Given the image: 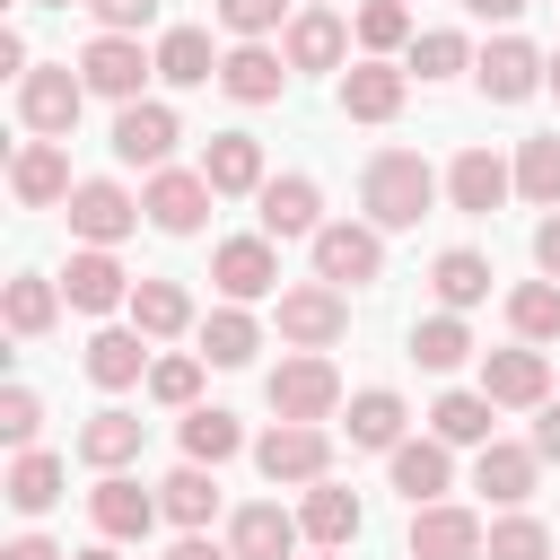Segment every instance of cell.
I'll use <instances>...</instances> for the list:
<instances>
[{
	"instance_id": "cell-23",
	"label": "cell",
	"mask_w": 560,
	"mask_h": 560,
	"mask_svg": "<svg viewBox=\"0 0 560 560\" xmlns=\"http://www.w3.org/2000/svg\"><path fill=\"white\" fill-rule=\"evenodd\" d=\"M9 192H18L26 210L70 201V192H79V184H70V149H61V140H26V149L9 158Z\"/></svg>"
},
{
	"instance_id": "cell-42",
	"label": "cell",
	"mask_w": 560,
	"mask_h": 560,
	"mask_svg": "<svg viewBox=\"0 0 560 560\" xmlns=\"http://www.w3.org/2000/svg\"><path fill=\"white\" fill-rule=\"evenodd\" d=\"M508 324H516V341H560V280H516L508 289Z\"/></svg>"
},
{
	"instance_id": "cell-12",
	"label": "cell",
	"mask_w": 560,
	"mask_h": 560,
	"mask_svg": "<svg viewBox=\"0 0 560 560\" xmlns=\"http://www.w3.org/2000/svg\"><path fill=\"white\" fill-rule=\"evenodd\" d=\"M175 140H184V122H175V105H158V96H140V105H114V158L122 166H166L175 158Z\"/></svg>"
},
{
	"instance_id": "cell-2",
	"label": "cell",
	"mask_w": 560,
	"mask_h": 560,
	"mask_svg": "<svg viewBox=\"0 0 560 560\" xmlns=\"http://www.w3.org/2000/svg\"><path fill=\"white\" fill-rule=\"evenodd\" d=\"M254 472H262L271 490H315V481H332V429H315V420H271V429L254 438Z\"/></svg>"
},
{
	"instance_id": "cell-15",
	"label": "cell",
	"mask_w": 560,
	"mask_h": 560,
	"mask_svg": "<svg viewBox=\"0 0 560 560\" xmlns=\"http://www.w3.org/2000/svg\"><path fill=\"white\" fill-rule=\"evenodd\" d=\"M508 192H516V166H508L499 149H481V140H472V149H455V166H446V201H455L464 219H490Z\"/></svg>"
},
{
	"instance_id": "cell-22",
	"label": "cell",
	"mask_w": 560,
	"mask_h": 560,
	"mask_svg": "<svg viewBox=\"0 0 560 560\" xmlns=\"http://www.w3.org/2000/svg\"><path fill=\"white\" fill-rule=\"evenodd\" d=\"M534 481H542V455H534V446L490 438V446L472 455V490H481L490 508H525V499H534Z\"/></svg>"
},
{
	"instance_id": "cell-34",
	"label": "cell",
	"mask_w": 560,
	"mask_h": 560,
	"mask_svg": "<svg viewBox=\"0 0 560 560\" xmlns=\"http://www.w3.org/2000/svg\"><path fill=\"white\" fill-rule=\"evenodd\" d=\"M490 420H499V402H490L481 385H472V394L455 385V394H438V402H429V438H446V446H472V455L490 446Z\"/></svg>"
},
{
	"instance_id": "cell-52",
	"label": "cell",
	"mask_w": 560,
	"mask_h": 560,
	"mask_svg": "<svg viewBox=\"0 0 560 560\" xmlns=\"http://www.w3.org/2000/svg\"><path fill=\"white\" fill-rule=\"evenodd\" d=\"M0 560H70V551L44 542V534H18V542H0Z\"/></svg>"
},
{
	"instance_id": "cell-20",
	"label": "cell",
	"mask_w": 560,
	"mask_h": 560,
	"mask_svg": "<svg viewBox=\"0 0 560 560\" xmlns=\"http://www.w3.org/2000/svg\"><path fill=\"white\" fill-rule=\"evenodd\" d=\"M402 96H411V70L402 61H350L341 70V114L350 122H394Z\"/></svg>"
},
{
	"instance_id": "cell-21",
	"label": "cell",
	"mask_w": 560,
	"mask_h": 560,
	"mask_svg": "<svg viewBox=\"0 0 560 560\" xmlns=\"http://www.w3.org/2000/svg\"><path fill=\"white\" fill-rule=\"evenodd\" d=\"M254 210H262V236L280 245V236H315L324 228V184L315 175H271L262 192H254Z\"/></svg>"
},
{
	"instance_id": "cell-40",
	"label": "cell",
	"mask_w": 560,
	"mask_h": 560,
	"mask_svg": "<svg viewBox=\"0 0 560 560\" xmlns=\"http://www.w3.org/2000/svg\"><path fill=\"white\" fill-rule=\"evenodd\" d=\"M350 35H359V52H368V61H394V52H411V0H359Z\"/></svg>"
},
{
	"instance_id": "cell-1",
	"label": "cell",
	"mask_w": 560,
	"mask_h": 560,
	"mask_svg": "<svg viewBox=\"0 0 560 560\" xmlns=\"http://www.w3.org/2000/svg\"><path fill=\"white\" fill-rule=\"evenodd\" d=\"M359 201H368V228H420L429 201H438V175L420 149H376L368 175H359Z\"/></svg>"
},
{
	"instance_id": "cell-3",
	"label": "cell",
	"mask_w": 560,
	"mask_h": 560,
	"mask_svg": "<svg viewBox=\"0 0 560 560\" xmlns=\"http://www.w3.org/2000/svg\"><path fill=\"white\" fill-rule=\"evenodd\" d=\"M306 254H315V280H332V289L385 280V228H368V219H324L306 236Z\"/></svg>"
},
{
	"instance_id": "cell-54",
	"label": "cell",
	"mask_w": 560,
	"mask_h": 560,
	"mask_svg": "<svg viewBox=\"0 0 560 560\" xmlns=\"http://www.w3.org/2000/svg\"><path fill=\"white\" fill-rule=\"evenodd\" d=\"M0 70H9V79H26V70H35V61H26V35H18V26L0 35Z\"/></svg>"
},
{
	"instance_id": "cell-17",
	"label": "cell",
	"mask_w": 560,
	"mask_h": 560,
	"mask_svg": "<svg viewBox=\"0 0 560 560\" xmlns=\"http://www.w3.org/2000/svg\"><path fill=\"white\" fill-rule=\"evenodd\" d=\"M298 542H306V525H298L280 499H245V508L228 516V551H236V560H298Z\"/></svg>"
},
{
	"instance_id": "cell-58",
	"label": "cell",
	"mask_w": 560,
	"mask_h": 560,
	"mask_svg": "<svg viewBox=\"0 0 560 560\" xmlns=\"http://www.w3.org/2000/svg\"><path fill=\"white\" fill-rule=\"evenodd\" d=\"M35 9H70V0H35Z\"/></svg>"
},
{
	"instance_id": "cell-8",
	"label": "cell",
	"mask_w": 560,
	"mask_h": 560,
	"mask_svg": "<svg viewBox=\"0 0 560 560\" xmlns=\"http://www.w3.org/2000/svg\"><path fill=\"white\" fill-rule=\"evenodd\" d=\"M61 210H70V236H79V245H105V254H114V245H122V236L149 219V210H140V201H131L114 175H88V184H79Z\"/></svg>"
},
{
	"instance_id": "cell-57",
	"label": "cell",
	"mask_w": 560,
	"mask_h": 560,
	"mask_svg": "<svg viewBox=\"0 0 560 560\" xmlns=\"http://www.w3.org/2000/svg\"><path fill=\"white\" fill-rule=\"evenodd\" d=\"M542 88H551V96H560V52H551V61H542Z\"/></svg>"
},
{
	"instance_id": "cell-51",
	"label": "cell",
	"mask_w": 560,
	"mask_h": 560,
	"mask_svg": "<svg viewBox=\"0 0 560 560\" xmlns=\"http://www.w3.org/2000/svg\"><path fill=\"white\" fill-rule=\"evenodd\" d=\"M534 455L560 464V402H542V420H534Z\"/></svg>"
},
{
	"instance_id": "cell-50",
	"label": "cell",
	"mask_w": 560,
	"mask_h": 560,
	"mask_svg": "<svg viewBox=\"0 0 560 560\" xmlns=\"http://www.w3.org/2000/svg\"><path fill=\"white\" fill-rule=\"evenodd\" d=\"M534 271H542V280H560V210L534 228Z\"/></svg>"
},
{
	"instance_id": "cell-16",
	"label": "cell",
	"mask_w": 560,
	"mask_h": 560,
	"mask_svg": "<svg viewBox=\"0 0 560 560\" xmlns=\"http://www.w3.org/2000/svg\"><path fill=\"white\" fill-rule=\"evenodd\" d=\"M88 516H96V534H105V542H140V534H149L166 508H158V490H140L131 472H96Z\"/></svg>"
},
{
	"instance_id": "cell-26",
	"label": "cell",
	"mask_w": 560,
	"mask_h": 560,
	"mask_svg": "<svg viewBox=\"0 0 560 560\" xmlns=\"http://www.w3.org/2000/svg\"><path fill=\"white\" fill-rule=\"evenodd\" d=\"M201 184H210V192H262V184H271V175H262V140H254V131H210Z\"/></svg>"
},
{
	"instance_id": "cell-32",
	"label": "cell",
	"mask_w": 560,
	"mask_h": 560,
	"mask_svg": "<svg viewBox=\"0 0 560 560\" xmlns=\"http://www.w3.org/2000/svg\"><path fill=\"white\" fill-rule=\"evenodd\" d=\"M490 280H499V271H490V254H472V245H446V254L429 262V289H438V306H446V315L481 306V298H490Z\"/></svg>"
},
{
	"instance_id": "cell-33",
	"label": "cell",
	"mask_w": 560,
	"mask_h": 560,
	"mask_svg": "<svg viewBox=\"0 0 560 560\" xmlns=\"http://www.w3.org/2000/svg\"><path fill=\"white\" fill-rule=\"evenodd\" d=\"M52 315H61V280H44V271H18V280L0 289V324H9L18 341H44V332H52Z\"/></svg>"
},
{
	"instance_id": "cell-43",
	"label": "cell",
	"mask_w": 560,
	"mask_h": 560,
	"mask_svg": "<svg viewBox=\"0 0 560 560\" xmlns=\"http://www.w3.org/2000/svg\"><path fill=\"white\" fill-rule=\"evenodd\" d=\"M516 192H525L534 210H560V131H534V140L516 149Z\"/></svg>"
},
{
	"instance_id": "cell-56",
	"label": "cell",
	"mask_w": 560,
	"mask_h": 560,
	"mask_svg": "<svg viewBox=\"0 0 560 560\" xmlns=\"http://www.w3.org/2000/svg\"><path fill=\"white\" fill-rule=\"evenodd\" d=\"M70 560H122V551H114V542H88V551H70Z\"/></svg>"
},
{
	"instance_id": "cell-55",
	"label": "cell",
	"mask_w": 560,
	"mask_h": 560,
	"mask_svg": "<svg viewBox=\"0 0 560 560\" xmlns=\"http://www.w3.org/2000/svg\"><path fill=\"white\" fill-rule=\"evenodd\" d=\"M464 9H472V18H490V26H508V18H525L534 0H464Z\"/></svg>"
},
{
	"instance_id": "cell-30",
	"label": "cell",
	"mask_w": 560,
	"mask_h": 560,
	"mask_svg": "<svg viewBox=\"0 0 560 560\" xmlns=\"http://www.w3.org/2000/svg\"><path fill=\"white\" fill-rule=\"evenodd\" d=\"M88 385H105V394L149 385V341H140L131 324H105V332L88 341Z\"/></svg>"
},
{
	"instance_id": "cell-47",
	"label": "cell",
	"mask_w": 560,
	"mask_h": 560,
	"mask_svg": "<svg viewBox=\"0 0 560 560\" xmlns=\"http://www.w3.org/2000/svg\"><path fill=\"white\" fill-rule=\"evenodd\" d=\"M35 429H44V394L35 385H0V438H9V455H26Z\"/></svg>"
},
{
	"instance_id": "cell-9",
	"label": "cell",
	"mask_w": 560,
	"mask_h": 560,
	"mask_svg": "<svg viewBox=\"0 0 560 560\" xmlns=\"http://www.w3.org/2000/svg\"><path fill=\"white\" fill-rule=\"evenodd\" d=\"M210 280H219V306H254L280 289V245L271 236H228L210 245Z\"/></svg>"
},
{
	"instance_id": "cell-38",
	"label": "cell",
	"mask_w": 560,
	"mask_h": 560,
	"mask_svg": "<svg viewBox=\"0 0 560 560\" xmlns=\"http://www.w3.org/2000/svg\"><path fill=\"white\" fill-rule=\"evenodd\" d=\"M254 350H262V324L245 306H210L201 315V359L210 368H254Z\"/></svg>"
},
{
	"instance_id": "cell-28",
	"label": "cell",
	"mask_w": 560,
	"mask_h": 560,
	"mask_svg": "<svg viewBox=\"0 0 560 560\" xmlns=\"http://www.w3.org/2000/svg\"><path fill=\"white\" fill-rule=\"evenodd\" d=\"M219 88H228L236 105H271V96L289 88V52H271V44H236V52L219 61Z\"/></svg>"
},
{
	"instance_id": "cell-45",
	"label": "cell",
	"mask_w": 560,
	"mask_h": 560,
	"mask_svg": "<svg viewBox=\"0 0 560 560\" xmlns=\"http://www.w3.org/2000/svg\"><path fill=\"white\" fill-rule=\"evenodd\" d=\"M481 52L455 35V26H429V35H411V52H402V70H420V79H455V70H472Z\"/></svg>"
},
{
	"instance_id": "cell-24",
	"label": "cell",
	"mask_w": 560,
	"mask_h": 560,
	"mask_svg": "<svg viewBox=\"0 0 560 560\" xmlns=\"http://www.w3.org/2000/svg\"><path fill=\"white\" fill-rule=\"evenodd\" d=\"M298 525H306V542H315V551H350V542H359V525H368V508H359V490L315 481V490L298 499Z\"/></svg>"
},
{
	"instance_id": "cell-44",
	"label": "cell",
	"mask_w": 560,
	"mask_h": 560,
	"mask_svg": "<svg viewBox=\"0 0 560 560\" xmlns=\"http://www.w3.org/2000/svg\"><path fill=\"white\" fill-rule=\"evenodd\" d=\"M149 402H166V411H201V350H166V359H149Z\"/></svg>"
},
{
	"instance_id": "cell-53",
	"label": "cell",
	"mask_w": 560,
	"mask_h": 560,
	"mask_svg": "<svg viewBox=\"0 0 560 560\" xmlns=\"http://www.w3.org/2000/svg\"><path fill=\"white\" fill-rule=\"evenodd\" d=\"M166 560H236V551H228V542H210V534H184Z\"/></svg>"
},
{
	"instance_id": "cell-10",
	"label": "cell",
	"mask_w": 560,
	"mask_h": 560,
	"mask_svg": "<svg viewBox=\"0 0 560 560\" xmlns=\"http://www.w3.org/2000/svg\"><path fill=\"white\" fill-rule=\"evenodd\" d=\"M350 332V298L332 280H306V289H280V341L289 350H332Z\"/></svg>"
},
{
	"instance_id": "cell-4",
	"label": "cell",
	"mask_w": 560,
	"mask_h": 560,
	"mask_svg": "<svg viewBox=\"0 0 560 560\" xmlns=\"http://www.w3.org/2000/svg\"><path fill=\"white\" fill-rule=\"evenodd\" d=\"M79 105H88V79H79L70 61H35V70L18 79V122H26L35 140H70V131H79Z\"/></svg>"
},
{
	"instance_id": "cell-25",
	"label": "cell",
	"mask_w": 560,
	"mask_h": 560,
	"mask_svg": "<svg viewBox=\"0 0 560 560\" xmlns=\"http://www.w3.org/2000/svg\"><path fill=\"white\" fill-rule=\"evenodd\" d=\"M280 52H289V70H341V52H350L341 9H298L289 35H280Z\"/></svg>"
},
{
	"instance_id": "cell-59",
	"label": "cell",
	"mask_w": 560,
	"mask_h": 560,
	"mask_svg": "<svg viewBox=\"0 0 560 560\" xmlns=\"http://www.w3.org/2000/svg\"><path fill=\"white\" fill-rule=\"evenodd\" d=\"M306 9H332V0H306Z\"/></svg>"
},
{
	"instance_id": "cell-14",
	"label": "cell",
	"mask_w": 560,
	"mask_h": 560,
	"mask_svg": "<svg viewBox=\"0 0 560 560\" xmlns=\"http://www.w3.org/2000/svg\"><path fill=\"white\" fill-rule=\"evenodd\" d=\"M542 61H551V52H534L525 35H490V44H481V61H472V79H481V96H490V105H525V96L542 88Z\"/></svg>"
},
{
	"instance_id": "cell-41",
	"label": "cell",
	"mask_w": 560,
	"mask_h": 560,
	"mask_svg": "<svg viewBox=\"0 0 560 560\" xmlns=\"http://www.w3.org/2000/svg\"><path fill=\"white\" fill-rule=\"evenodd\" d=\"M411 359L429 368V376H455L464 359H472V332H464V315H429V324H411Z\"/></svg>"
},
{
	"instance_id": "cell-48",
	"label": "cell",
	"mask_w": 560,
	"mask_h": 560,
	"mask_svg": "<svg viewBox=\"0 0 560 560\" xmlns=\"http://www.w3.org/2000/svg\"><path fill=\"white\" fill-rule=\"evenodd\" d=\"M280 9H289V0H219V26H228L236 44H262V35L280 26Z\"/></svg>"
},
{
	"instance_id": "cell-37",
	"label": "cell",
	"mask_w": 560,
	"mask_h": 560,
	"mask_svg": "<svg viewBox=\"0 0 560 560\" xmlns=\"http://www.w3.org/2000/svg\"><path fill=\"white\" fill-rule=\"evenodd\" d=\"M61 481H70V464L44 455V446H26V455H9V481H0V490H9L18 516H44V508L61 499Z\"/></svg>"
},
{
	"instance_id": "cell-46",
	"label": "cell",
	"mask_w": 560,
	"mask_h": 560,
	"mask_svg": "<svg viewBox=\"0 0 560 560\" xmlns=\"http://www.w3.org/2000/svg\"><path fill=\"white\" fill-rule=\"evenodd\" d=\"M481 560H551V534H542V516L508 508V516L490 525V551H481Z\"/></svg>"
},
{
	"instance_id": "cell-60",
	"label": "cell",
	"mask_w": 560,
	"mask_h": 560,
	"mask_svg": "<svg viewBox=\"0 0 560 560\" xmlns=\"http://www.w3.org/2000/svg\"><path fill=\"white\" fill-rule=\"evenodd\" d=\"M324 560H332V551H324Z\"/></svg>"
},
{
	"instance_id": "cell-29",
	"label": "cell",
	"mask_w": 560,
	"mask_h": 560,
	"mask_svg": "<svg viewBox=\"0 0 560 560\" xmlns=\"http://www.w3.org/2000/svg\"><path fill=\"white\" fill-rule=\"evenodd\" d=\"M131 332H140V341H175V332H192V289L149 271V280L131 289Z\"/></svg>"
},
{
	"instance_id": "cell-27",
	"label": "cell",
	"mask_w": 560,
	"mask_h": 560,
	"mask_svg": "<svg viewBox=\"0 0 560 560\" xmlns=\"http://www.w3.org/2000/svg\"><path fill=\"white\" fill-rule=\"evenodd\" d=\"M402 420H411V411H402V394H394V385H359L341 429H350V446H359V455H394V446H402Z\"/></svg>"
},
{
	"instance_id": "cell-18",
	"label": "cell",
	"mask_w": 560,
	"mask_h": 560,
	"mask_svg": "<svg viewBox=\"0 0 560 560\" xmlns=\"http://www.w3.org/2000/svg\"><path fill=\"white\" fill-rule=\"evenodd\" d=\"M131 289H140V280H131L105 245H79L70 271H61V298H70L79 315H114V306H131Z\"/></svg>"
},
{
	"instance_id": "cell-7",
	"label": "cell",
	"mask_w": 560,
	"mask_h": 560,
	"mask_svg": "<svg viewBox=\"0 0 560 560\" xmlns=\"http://www.w3.org/2000/svg\"><path fill=\"white\" fill-rule=\"evenodd\" d=\"M210 184H201V166H158L149 184H140V210H149V228L158 236H201V219H210Z\"/></svg>"
},
{
	"instance_id": "cell-6",
	"label": "cell",
	"mask_w": 560,
	"mask_h": 560,
	"mask_svg": "<svg viewBox=\"0 0 560 560\" xmlns=\"http://www.w3.org/2000/svg\"><path fill=\"white\" fill-rule=\"evenodd\" d=\"M79 79H88V96L140 105V79H158V52H140V35H88V52H79Z\"/></svg>"
},
{
	"instance_id": "cell-35",
	"label": "cell",
	"mask_w": 560,
	"mask_h": 560,
	"mask_svg": "<svg viewBox=\"0 0 560 560\" xmlns=\"http://www.w3.org/2000/svg\"><path fill=\"white\" fill-rule=\"evenodd\" d=\"M158 508H166V525L201 534V525L219 516V472H210V464H175V472L158 481Z\"/></svg>"
},
{
	"instance_id": "cell-19",
	"label": "cell",
	"mask_w": 560,
	"mask_h": 560,
	"mask_svg": "<svg viewBox=\"0 0 560 560\" xmlns=\"http://www.w3.org/2000/svg\"><path fill=\"white\" fill-rule=\"evenodd\" d=\"M385 472H394V490H402L411 508H438V499L455 490V446H446V438H402V446L385 455Z\"/></svg>"
},
{
	"instance_id": "cell-49",
	"label": "cell",
	"mask_w": 560,
	"mask_h": 560,
	"mask_svg": "<svg viewBox=\"0 0 560 560\" xmlns=\"http://www.w3.org/2000/svg\"><path fill=\"white\" fill-rule=\"evenodd\" d=\"M88 18H96V35H140V26H158V0H88Z\"/></svg>"
},
{
	"instance_id": "cell-31",
	"label": "cell",
	"mask_w": 560,
	"mask_h": 560,
	"mask_svg": "<svg viewBox=\"0 0 560 560\" xmlns=\"http://www.w3.org/2000/svg\"><path fill=\"white\" fill-rule=\"evenodd\" d=\"M140 438H149V420H131V411H88L79 420V464H96V472H122L131 455H140Z\"/></svg>"
},
{
	"instance_id": "cell-5",
	"label": "cell",
	"mask_w": 560,
	"mask_h": 560,
	"mask_svg": "<svg viewBox=\"0 0 560 560\" xmlns=\"http://www.w3.org/2000/svg\"><path fill=\"white\" fill-rule=\"evenodd\" d=\"M262 394H271V420H332L341 411V376H332V359L324 350H298V359H280L271 376H262Z\"/></svg>"
},
{
	"instance_id": "cell-36",
	"label": "cell",
	"mask_w": 560,
	"mask_h": 560,
	"mask_svg": "<svg viewBox=\"0 0 560 560\" xmlns=\"http://www.w3.org/2000/svg\"><path fill=\"white\" fill-rule=\"evenodd\" d=\"M219 61H228V52H210L201 26H166V35H158V79H166V88H210Z\"/></svg>"
},
{
	"instance_id": "cell-11",
	"label": "cell",
	"mask_w": 560,
	"mask_h": 560,
	"mask_svg": "<svg viewBox=\"0 0 560 560\" xmlns=\"http://www.w3.org/2000/svg\"><path fill=\"white\" fill-rule=\"evenodd\" d=\"M481 394H490L499 411H542V402H551V359H542L534 341L481 350Z\"/></svg>"
},
{
	"instance_id": "cell-13",
	"label": "cell",
	"mask_w": 560,
	"mask_h": 560,
	"mask_svg": "<svg viewBox=\"0 0 560 560\" xmlns=\"http://www.w3.org/2000/svg\"><path fill=\"white\" fill-rule=\"evenodd\" d=\"M481 551H490V525L472 508H455V499L411 508V560H481Z\"/></svg>"
},
{
	"instance_id": "cell-39",
	"label": "cell",
	"mask_w": 560,
	"mask_h": 560,
	"mask_svg": "<svg viewBox=\"0 0 560 560\" xmlns=\"http://www.w3.org/2000/svg\"><path fill=\"white\" fill-rule=\"evenodd\" d=\"M228 455H245V420L219 411V402H210V411H184V464H210V472H219Z\"/></svg>"
}]
</instances>
